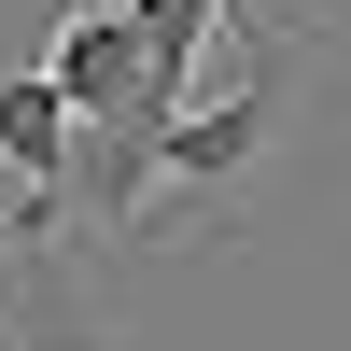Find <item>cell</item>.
Masks as SVG:
<instances>
[{
	"instance_id": "cell-3",
	"label": "cell",
	"mask_w": 351,
	"mask_h": 351,
	"mask_svg": "<svg viewBox=\"0 0 351 351\" xmlns=\"http://www.w3.org/2000/svg\"><path fill=\"white\" fill-rule=\"evenodd\" d=\"M0 351H112L99 295L71 281V253H56V239H28L14 281H0Z\"/></svg>"
},
{
	"instance_id": "cell-1",
	"label": "cell",
	"mask_w": 351,
	"mask_h": 351,
	"mask_svg": "<svg viewBox=\"0 0 351 351\" xmlns=\"http://www.w3.org/2000/svg\"><path fill=\"white\" fill-rule=\"evenodd\" d=\"M281 127H295V28L225 14L211 71H197L183 127H169V155H155L141 239H211V225H239V197L267 183V155H281Z\"/></svg>"
},
{
	"instance_id": "cell-2",
	"label": "cell",
	"mask_w": 351,
	"mask_h": 351,
	"mask_svg": "<svg viewBox=\"0 0 351 351\" xmlns=\"http://www.w3.org/2000/svg\"><path fill=\"white\" fill-rule=\"evenodd\" d=\"M43 71H56L71 112H127L141 99V14H127V0H71L56 43H43Z\"/></svg>"
}]
</instances>
